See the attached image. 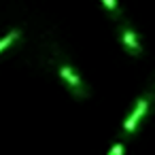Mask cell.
Instances as JSON below:
<instances>
[{"label":"cell","mask_w":155,"mask_h":155,"mask_svg":"<svg viewBox=\"0 0 155 155\" xmlns=\"http://www.w3.org/2000/svg\"><path fill=\"white\" fill-rule=\"evenodd\" d=\"M58 74H60V79L66 83V87L70 89V94H72L74 98L83 100V98H87V96H89V91H87V87H85V81L81 79V74L77 72V68H74V66H70L68 62L60 64Z\"/></svg>","instance_id":"1"},{"label":"cell","mask_w":155,"mask_h":155,"mask_svg":"<svg viewBox=\"0 0 155 155\" xmlns=\"http://www.w3.org/2000/svg\"><path fill=\"white\" fill-rule=\"evenodd\" d=\"M149 108H151V98H149V96H144V98H138V100H136L134 108L130 110V115H127V117H125V121H123V134H125V136L134 134V130L138 127V123L147 117Z\"/></svg>","instance_id":"2"},{"label":"cell","mask_w":155,"mask_h":155,"mask_svg":"<svg viewBox=\"0 0 155 155\" xmlns=\"http://www.w3.org/2000/svg\"><path fill=\"white\" fill-rule=\"evenodd\" d=\"M119 41H121L125 53H130L132 58L142 55V43H140V36H138V32L134 30L132 24L125 21V24L119 26Z\"/></svg>","instance_id":"3"},{"label":"cell","mask_w":155,"mask_h":155,"mask_svg":"<svg viewBox=\"0 0 155 155\" xmlns=\"http://www.w3.org/2000/svg\"><path fill=\"white\" fill-rule=\"evenodd\" d=\"M100 2H102L104 11H106L113 19H119V17H121V9H119V2H117V0H100Z\"/></svg>","instance_id":"4"},{"label":"cell","mask_w":155,"mask_h":155,"mask_svg":"<svg viewBox=\"0 0 155 155\" xmlns=\"http://www.w3.org/2000/svg\"><path fill=\"white\" fill-rule=\"evenodd\" d=\"M17 38H19V30H11V32H9L5 38H0V53H2L7 47H11V45H13Z\"/></svg>","instance_id":"5"},{"label":"cell","mask_w":155,"mask_h":155,"mask_svg":"<svg viewBox=\"0 0 155 155\" xmlns=\"http://www.w3.org/2000/svg\"><path fill=\"white\" fill-rule=\"evenodd\" d=\"M108 155H125V144L123 142H115L113 149L108 151Z\"/></svg>","instance_id":"6"}]
</instances>
